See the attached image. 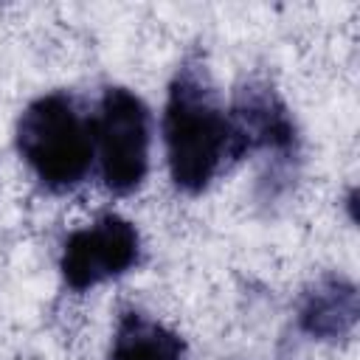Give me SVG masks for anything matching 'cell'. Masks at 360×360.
I'll return each mask as SVG.
<instances>
[{
    "instance_id": "1",
    "label": "cell",
    "mask_w": 360,
    "mask_h": 360,
    "mask_svg": "<svg viewBox=\"0 0 360 360\" xmlns=\"http://www.w3.org/2000/svg\"><path fill=\"white\" fill-rule=\"evenodd\" d=\"M163 132L172 180L191 194L214 180L225 158L239 155L231 118L219 110L208 73L200 65H186L174 76Z\"/></svg>"
},
{
    "instance_id": "2",
    "label": "cell",
    "mask_w": 360,
    "mask_h": 360,
    "mask_svg": "<svg viewBox=\"0 0 360 360\" xmlns=\"http://www.w3.org/2000/svg\"><path fill=\"white\" fill-rule=\"evenodd\" d=\"M17 149L42 186L68 191L90 172L96 149L93 121L76 110L70 96H42L17 124Z\"/></svg>"
},
{
    "instance_id": "3",
    "label": "cell",
    "mask_w": 360,
    "mask_h": 360,
    "mask_svg": "<svg viewBox=\"0 0 360 360\" xmlns=\"http://www.w3.org/2000/svg\"><path fill=\"white\" fill-rule=\"evenodd\" d=\"M93 138L104 186L115 194L138 188L149 169V112L143 101L124 87H110L93 121Z\"/></svg>"
},
{
    "instance_id": "4",
    "label": "cell",
    "mask_w": 360,
    "mask_h": 360,
    "mask_svg": "<svg viewBox=\"0 0 360 360\" xmlns=\"http://www.w3.org/2000/svg\"><path fill=\"white\" fill-rule=\"evenodd\" d=\"M141 239L129 219L107 214L68 236L62 250V276L73 290H90L138 264Z\"/></svg>"
},
{
    "instance_id": "5",
    "label": "cell",
    "mask_w": 360,
    "mask_h": 360,
    "mask_svg": "<svg viewBox=\"0 0 360 360\" xmlns=\"http://www.w3.org/2000/svg\"><path fill=\"white\" fill-rule=\"evenodd\" d=\"M231 127L236 135L239 155L259 143L276 149H287L292 143V124L284 107L267 90H245L233 110Z\"/></svg>"
},
{
    "instance_id": "6",
    "label": "cell",
    "mask_w": 360,
    "mask_h": 360,
    "mask_svg": "<svg viewBox=\"0 0 360 360\" xmlns=\"http://www.w3.org/2000/svg\"><path fill=\"white\" fill-rule=\"evenodd\" d=\"M357 321V292L349 281L329 278L301 307V326L315 338H343Z\"/></svg>"
},
{
    "instance_id": "7",
    "label": "cell",
    "mask_w": 360,
    "mask_h": 360,
    "mask_svg": "<svg viewBox=\"0 0 360 360\" xmlns=\"http://www.w3.org/2000/svg\"><path fill=\"white\" fill-rule=\"evenodd\" d=\"M180 335L138 312H127L112 340V360H183Z\"/></svg>"
}]
</instances>
